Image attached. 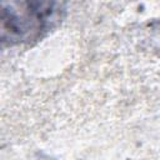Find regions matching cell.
Listing matches in <instances>:
<instances>
[{"instance_id":"cell-1","label":"cell","mask_w":160,"mask_h":160,"mask_svg":"<svg viewBox=\"0 0 160 160\" xmlns=\"http://www.w3.org/2000/svg\"><path fill=\"white\" fill-rule=\"evenodd\" d=\"M66 8L58 1H2L0 36L2 46L32 45L65 18Z\"/></svg>"}]
</instances>
